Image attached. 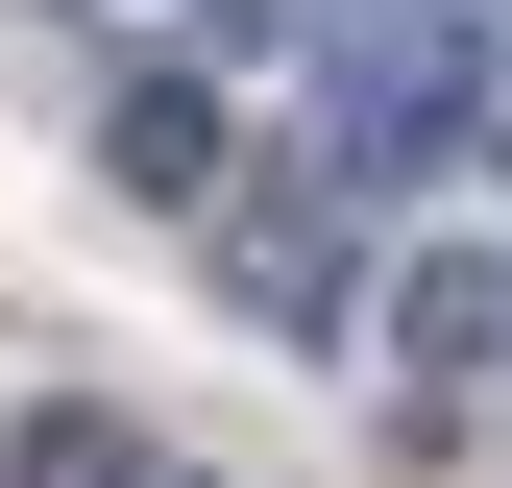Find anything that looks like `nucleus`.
I'll list each match as a JSON object with an SVG mask.
<instances>
[{
  "instance_id": "obj_1",
  "label": "nucleus",
  "mask_w": 512,
  "mask_h": 488,
  "mask_svg": "<svg viewBox=\"0 0 512 488\" xmlns=\"http://www.w3.org/2000/svg\"><path fill=\"white\" fill-rule=\"evenodd\" d=\"M293 196H342V220H439L464 171L512 147V25L488 0H366L342 49H293Z\"/></svg>"
},
{
  "instance_id": "obj_2",
  "label": "nucleus",
  "mask_w": 512,
  "mask_h": 488,
  "mask_svg": "<svg viewBox=\"0 0 512 488\" xmlns=\"http://www.w3.org/2000/svg\"><path fill=\"white\" fill-rule=\"evenodd\" d=\"M220 318L293 342V366H342L366 342V220L342 196H220Z\"/></svg>"
},
{
  "instance_id": "obj_3",
  "label": "nucleus",
  "mask_w": 512,
  "mask_h": 488,
  "mask_svg": "<svg viewBox=\"0 0 512 488\" xmlns=\"http://www.w3.org/2000/svg\"><path fill=\"white\" fill-rule=\"evenodd\" d=\"M366 293H391V391H415V415H439V391H512V244L415 220V244H391Z\"/></svg>"
},
{
  "instance_id": "obj_4",
  "label": "nucleus",
  "mask_w": 512,
  "mask_h": 488,
  "mask_svg": "<svg viewBox=\"0 0 512 488\" xmlns=\"http://www.w3.org/2000/svg\"><path fill=\"white\" fill-rule=\"evenodd\" d=\"M98 171H122L147 220H220V196H244V122H220V74H171V49H147V74H98Z\"/></svg>"
},
{
  "instance_id": "obj_5",
  "label": "nucleus",
  "mask_w": 512,
  "mask_h": 488,
  "mask_svg": "<svg viewBox=\"0 0 512 488\" xmlns=\"http://www.w3.org/2000/svg\"><path fill=\"white\" fill-rule=\"evenodd\" d=\"M0 488H171V464L122 440L98 391H49V415H0Z\"/></svg>"
},
{
  "instance_id": "obj_6",
  "label": "nucleus",
  "mask_w": 512,
  "mask_h": 488,
  "mask_svg": "<svg viewBox=\"0 0 512 488\" xmlns=\"http://www.w3.org/2000/svg\"><path fill=\"white\" fill-rule=\"evenodd\" d=\"M366 0H220V49H342Z\"/></svg>"
}]
</instances>
